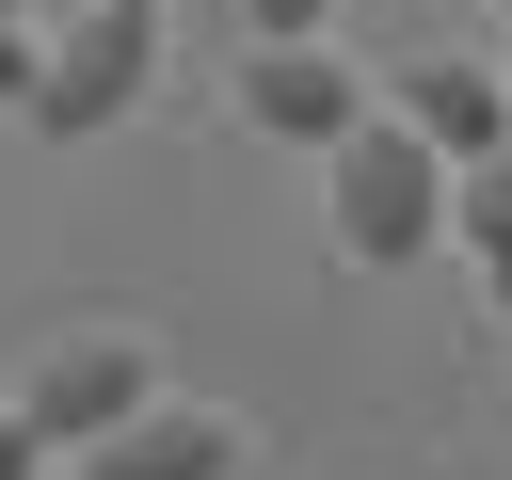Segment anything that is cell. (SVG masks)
Here are the masks:
<instances>
[{
	"mask_svg": "<svg viewBox=\"0 0 512 480\" xmlns=\"http://www.w3.org/2000/svg\"><path fill=\"white\" fill-rule=\"evenodd\" d=\"M160 96V0H96L80 32H48V64H32V144H112L128 112Z\"/></svg>",
	"mask_w": 512,
	"mask_h": 480,
	"instance_id": "cell-2",
	"label": "cell"
},
{
	"mask_svg": "<svg viewBox=\"0 0 512 480\" xmlns=\"http://www.w3.org/2000/svg\"><path fill=\"white\" fill-rule=\"evenodd\" d=\"M240 464H256V432L224 400H176V384L144 416H112L96 448H64V480H240Z\"/></svg>",
	"mask_w": 512,
	"mask_h": 480,
	"instance_id": "cell-5",
	"label": "cell"
},
{
	"mask_svg": "<svg viewBox=\"0 0 512 480\" xmlns=\"http://www.w3.org/2000/svg\"><path fill=\"white\" fill-rule=\"evenodd\" d=\"M0 480H48V432H32L16 400H0Z\"/></svg>",
	"mask_w": 512,
	"mask_h": 480,
	"instance_id": "cell-10",
	"label": "cell"
},
{
	"mask_svg": "<svg viewBox=\"0 0 512 480\" xmlns=\"http://www.w3.org/2000/svg\"><path fill=\"white\" fill-rule=\"evenodd\" d=\"M144 400H160V336H144V320H80V336H48V352L16 368V416L48 432V464L96 448V432L144 416Z\"/></svg>",
	"mask_w": 512,
	"mask_h": 480,
	"instance_id": "cell-3",
	"label": "cell"
},
{
	"mask_svg": "<svg viewBox=\"0 0 512 480\" xmlns=\"http://www.w3.org/2000/svg\"><path fill=\"white\" fill-rule=\"evenodd\" d=\"M448 176H464V160H432L400 112H368L352 144H320V224H336V256H352V272H416V256L448 240Z\"/></svg>",
	"mask_w": 512,
	"mask_h": 480,
	"instance_id": "cell-1",
	"label": "cell"
},
{
	"mask_svg": "<svg viewBox=\"0 0 512 480\" xmlns=\"http://www.w3.org/2000/svg\"><path fill=\"white\" fill-rule=\"evenodd\" d=\"M368 112H384V96H368V64H352L336 32L240 48V128H256V144H304V160H320V144H352Z\"/></svg>",
	"mask_w": 512,
	"mask_h": 480,
	"instance_id": "cell-4",
	"label": "cell"
},
{
	"mask_svg": "<svg viewBox=\"0 0 512 480\" xmlns=\"http://www.w3.org/2000/svg\"><path fill=\"white\" fill-rule=\"evenodd\" d=\"M448 240H464V256H480V304H496V320H512V144H496V160H464V176H448Z\"/></svg>",
	"mask_w": 512,
	"mask_h": 480,
	"instance_id": "cell-7",
	"label": "cell"
},
{
	"mask_svg": "<svg viewBox=\"0 0 512 480\" xmlns=\"http://www.w3.org/2000/svg\"><path fill=\"white\" fill-rule=\"evenodd\" d=\"M384 112H400L432 160H496V144H512V64H496V48H416Z\"/></svg>",
	"mask_w": 512,
	"mask_h": 480,
	"instance_id": "cell-6",
	"label": "cell"
},
{
	"mask_svg": "<svg viewBox=\"0 0 512 480\" xmlns=\"http://www.w3.org/2000/svg\"><path fill=\"white\" fill-rule=\"evenodd\" d=\"M496 64H512V48H496Z\"/></svg>",
	"mask_w": 512,
	"mask_h": 480,
	"instance_id": "cell-12",
	"label": "cell"
},
{
	"mask_svg": "<svg viewBox=\"0 0 512 480\" xmlns=\"http://www.w3.org/2000/svg\"><path fill=\"white\" fill-rule=\"evenodd\" d=\"M32 64H48V32H32V16H0V112H32Z\"/></svg>",
	"mask_w": 512,
	"mask_h": 480,
	"instance_id": "cell-8",
	"label": "cell"
},
{
	"mask_svg": "<svg viewBox=\"0 0 512 480\" xmlns=\"http://www.w3.org/2000/svg\"><path fill=\"white\" fill-rule=\"evenodd\" d=\"M240 32H256V48H288V32H336V0H240Z\"/></svg>",
	"mask_w": 512,
	"mask_h": 480,
	"instance_id": "cell-9",
	"label": "cell"
},
{
	"mask_svg": "<svg viewBox=\"0 0 512 480\" xmlns=\"http://www.w3.org/2000/svg\"><path fill=\"white\" fill-rule=\"evenodd\" d=\"M0 16H32V0H0Z\"/></svg>",
	"mask_w": 512,
	"mask_h": 480,
	"instance_id": "cell-11",
	"label": "cell"
}]
</instances>
